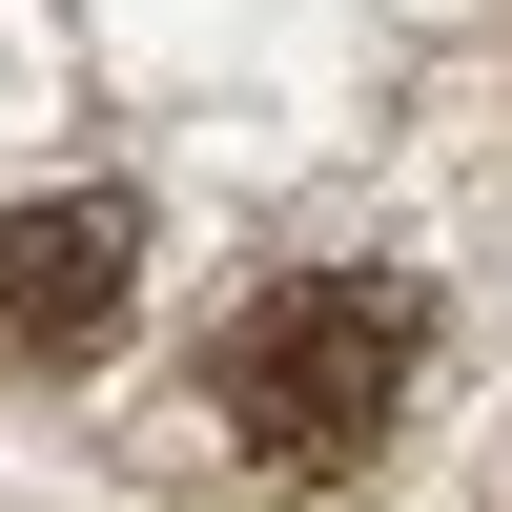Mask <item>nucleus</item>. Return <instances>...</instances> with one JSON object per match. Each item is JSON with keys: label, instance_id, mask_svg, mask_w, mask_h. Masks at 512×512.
<instances>
[{"label": "nucleus", "instance_id": "nucleus-1", "mask_svg": "<svg viewBox=\"0 0 512 512\" xmlns=\"http://www.w3.org/2000/svg\"><path fill=\"white\" fill-rule=\"evenodd\" d=\"M410 390H431V287L410 267H287V287H246L226 349H205V410H226V451H267V472H369Z\"/></svg>", "mask_w": 512, "mask_h": 512}, {"label": "nucleus", "instance_id": "nucleus-2", "mask_svg": "<svg viewBox=\"0 0 512 512\" xmlns=\"http://www.w3.org/2000/svg\"><path fill=\"white\" fill-rule=\"evenodd\" d=\"M123 287H144V226H123L103 185H82V205H21V226H0V349H21V369H103L123 349Z\"/></svg>", "mask_w": 512, "mask_h": 512}]
</instances>
